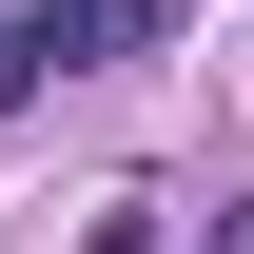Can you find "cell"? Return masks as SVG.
Wrapping results in <instances>:
<instances>
[{
	"mask_svg": "<svg viewBox=\"0 0 254 254\" xmlns=\"http://www.w3.org/2000/svg\"><path fill=\"white\" fill-rule=\"evenodd\" d=\"M195 254H254V195H215V215H195Z\"/></svg>",
	"mask_w": 254,
	"mask_h": 254,
	"instance_id": "cell-2",
	"label": "cell"
},
{
	"mask_svg": "<svg viewBox=\"0 0 254 254\" xmlns=\"http://www.w3.org/2000/svg\"><path fill=\"white\" fill-rule=\"evenodd\" d=\"M176 0H20L0 20V98H39V78H98V59H137Z\"/></svg>",
	"mask_w": 254,
	"mask_h": 254,
	"instance_id": "cell-1",
	"label": "cell"
}]
</instances>
